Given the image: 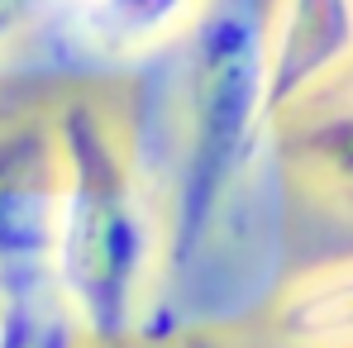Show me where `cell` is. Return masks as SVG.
I'll list each match as a JSON object with an SVG mask.
<instances>
[{
  "instance_id": "cell-1",
  "label": "cell",
  "mask_w": 353,
  "mask_h": 348,
  "mask_svg": "<svg viewBox=\"0 0 353 348\" xmlns=\"http://www.w3.org/2000/svg\"><path fill=\"white\" fill-rule=\"evenodd\" d=\"M268 24L272 0H205L181 29L176 67V153L163 225V263L181 277L243 181L268 105Z\"/></svg>"
},
{
  "instance_id": "cell-2",
  "label": "cell",
  "mask_w": 353,
  "mask_h": 348,
  "mask_svg": "<svg viewBox=\"0 0 353 348\" xmlns=\"http://www.w3.org/2000/svg\"><path fill=\"white\" fill-rule=\"evenodd\" d=\"M53 129L62 181L48 267L86 339L124 344L139 329L153 267H163V234L143 205L119 129L96 101H62Z\"/></svg>"
},
{
  "instance_id": "cell-3",
  "label": "cell",
  "mask_w": 353,
  "mask_h": 348,
  "mask_svg": "<svg viewBox=\"0 0 353 348\" xmlns=\"http://www.w3.org/2000/svg\"><path fill=\"white\" fill-rule=\"evenodd\" d=\"M58 181L62 158L53 115L0 119V272L48 263Z\"/></svg>"
},
{
  "instance_id": "cell-4",
  "label": "cell",
  "mask_w": 353,
  "mask_h": 348,
  "mask_svg": "<svg viewBox=\"0 0 353 348\" xmlns=\"http://www.w3.org/2000/svg\"><path fill=\"white\" fill-rule=\"evenodd\" d=\"M353 58V0H272L268 105L272 124Z\"/></svg>"
},
{
  "instance_id": "cell-5",
  "label": "cell",
  "mask_w": 353,
  "mask_h": 348,
  "mask_svg": "<svg viewBox=\"0 0 353 348\" xmlns=\"http://www.w3.org/2000/svg\"><path fill=\"white\" fill-rule=\"evenodd\" d=\"M282 139L310 191L353 210V96H310L282 115Z\"/></svg>"
},
{
  "instance_id": "cell-6",
  "label": "cell",
  "mask_w": 353,
  "mask_h": 348,
  "mask_svg": "<svg viewBox=\"0 0 353 348\" xmlns=\"http://www.w3.org/2000/svg\"><path fill=\"white\" fill-rule=\"evenodd\" d=\"M86 329L53 282V267L0 272V348H81Z\"/></svg>"
},
{
  "instance_id": "cell-7",
  "label": "cell",
  "mask_w": 353,
  "mask_h": 348,
  "mask_svg": "<svg viewBox=\"0 0 353 348\" xmlns=\"http://www.w3.org/2000/svg\"><path fill=\"white\" fill-rule=\"evenodd\" d=\"M277 329L292 348H353V258L296 277L277 300Z\"/></svg>"
},
{
  "instance_id": "cell-8",
  "label": "cell",
  "mask_w": 353,
  "mask_h": 348,
  "mask_svg": "<svg viewBox=\"0 0 353 348\" xmlns=\"http://www.w3.org/2000/svg\"><path fill=\"white\" fill-rule=\"evenodd\" d=\"M201 5L205 0H86L77 10V24L91 43L129 53V48H148L158 39L181 34Z\"/></svg>"
},
{
  "instance_id": "cell-9",
  "label": "cell",
  "mask_w": 353,
  "mask_h": 348,
  "mask_svg": "<svg viewBox=\"0 0 353 348\" xmlns=\"http://www.w3.org/2000/svg\"><path fill=\"white\" fill-rule=\"evenodd\" d=\"M39 5H43V0H0V43H5Z\"/></svg>"
},
{
  "instance_id": "cell-10",
  "label": "cell",
  "mask_w": 353,
  "mask_h": 348,
  "mask_svg": "<svg viewBox=\"0 0 353 348\" xmlns=\"http://www.w3.org/2000/svg\"><path fill=\"white\" fill-rule=\"evenodd\" d=\"M315 96H353V58L344 62V67H339V72H334V76L315 91ZM305 101H310V96H305Z\"/></svg>"
},
{
  "instance_id": "cell-11",
  "label": "cell",
  "mask_w": 353,
  "mask_h": 348,
  "mask_svg": "<svg viewBox=\"0 0 353 348\" xmlns=\"http://www.w3.org/2000/svg\"><path fill=\"white\" fill-rule=\"evenodd\" d=\"M181 348H220V344H215V339H201V334H196V339H186Z\"/></svg>"
}]
</instances>
